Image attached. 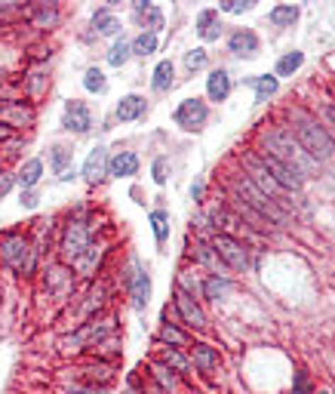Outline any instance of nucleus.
<instances>
[{
    "instance_id": "2f4dec72",
    "label": "nucleus",
    "mask_w": 335,
    "mask_h": 394,
    "mask_svg": "<svg viewBox=\"0 0 335 394\" xmlns=\"http://www.w3.org/2000/svg\"><path fill=\"white\" fill-rule=\"evenodd\" d=\"M92 28H96L99 34H117L120 31V18L111 13V9H96V16H92Z\"/></svg>"
},
{
    "instance_id": "09e8293b",
    "label": "nucleus",
    "mask_w": 335,
    "mask_h": 394,
    "mask_svg": "<svg viewBox=\"0 0 335 394\" xmlns=\"http://www.w3.org/2000/svg\"><path fill=\"white\" fill-rule=\"evenodd\" d=\"M22 206L34 210V206H37V194H34V191H22Z\"/></svg>"
},
{
    "instance_id": "f257e3e1",
    "label": "nucleus",
    "mask_w": 335,
    "mask_h": 394,
    "mask_svg": "<svg viewBox=\"0 0 335 394\" xmlns=\"http://www.w3.org/2000/svg\"><path fill=\"white\" fill-rule=\"evenodd\" d=\"M258 154H268V157H274V161H280L283 166H290L292 173H299L302 179H311V176L317 173V166H320L299 142H295L290 127H283V124L265 129L262 142H258Z\"/></svg>"
},
{
    "instance_id": "c756f323",
    "label": "nucleus",
    "mask_w": 335,
    "mask_h": 394,
    "mask_svg": "<svg viewBox=\"0 0 335 394\" xmlns=\"http://www.w3.org/2000/svg\"><path fill=\"white\" fill-rule=\"evenodd\" d=\"M302 62H304V53H299V50L280 55V62H277V68H274V78H292V74L302 68Z\"/></svg>"
},
{
    "instance_id": "72a5a7b5",
    "label": "nucleus",
    "mask_w": 335,
    "mask_h": 394,
    "mask_svg": "<svg viewBox=\"0 0 335 394\" xmlns=\"http://www.w3.org/2000/svg\"><path fill=\"white\" fill-rule=\"evenodd\" d=\"M157 43H160V34H154V31H142L133 41V53L136 55H151L157 53Z\"/></svg>"
},
{
    "instance_id": "412c9836",
    "label": "nucleus",
    "mask_w": 335,
    "mask_h": 394,
    "mask_svg": "<svg viewBox=\"0 0 335 394\" xmlns=\"http://www.w3.org/2000/svg\"><path fill=\"white\" fill-rule=\"evenodd\" d=\"M117 120L120 124H129V120H138L145 115V99L142 96H136V92H129V96H123L117 102Z\"/></svg>"
},
{
    "instance_id": "58836bf2",
    "label": "nucleus",
    "mask_w": 335,
    "mask_h": 394,
    "mask_svg": "<svg viewBox=\"0 0 335 394\" xmlns=\"http://www.w3.org/2000/svg\"><path fill=\"white\" fill-rule=\"evenodd\" d=\"M55 16H59V9H55V4H34V22L37 25H53Z\"/></svg>"
},
{
    "instance_id": "20e7f679",
    "label": "nucleus",
    "mask_w": 335,
    "mask_h": 394,
    "mask_svg": "<svg viewBox=\"0 0 335 394\" xmlns=\"http://www.w3.org/2000/svg\"><path fill=\"white\" fill-rule=\"evenodd\" d=\"M243 173L249 176V182H253L258 191H265V194L271 197V201H274L277 206H283L286 213H292V210H295L292 194L286 191V188H280V185L274 182V176L262 166V161H258V154H246V157H243Z\"/></svg>"
},
{
    "instance_id": "c85d7f7f",
    "label": "nucleus",
    "mask_w": 335,
    "mask_h": 394,
    "mask_svg": "<svg viewBox=\"0 0 335 394\" xmlns=\"http://www.w3.org/2000/svg\"><path fill=\"white\" fill-rule=\"evenodd\" d=\"M172 74H175V68H172L170 59L157 62V68H154V74H151V87H154L157 92H166V90L172 87Z\"/></svg>"
},
{
    "instance_id": "a18cd8bd",
    "label": "nucleus",
    "mask_w": 335,
    "mask_h": 394,
    "mask_svg": "<svg viewBox=\"0 0 335 394\" xmlns=\"http://www.w3.org/2000/svg\"><path fill=\"white\" fill-rule=\"evenodd\" d=\"M292 394H311V379H308V373L299 370L295 373V385H292Z\"/></svg>"
},
{
    "instance_id": "ea45409f",
    "label": "nucleus",
    "mask_w": 335,
    "mask_h": 394,
    "mask_svg": "<svg viewBox=\"0 0 335 394\" xmlns=\"http://www.w3.org/2000/svg\"><path fill=\"white\" fill-rule=\"evenodd\" d=\"M253 6H256V0H221V4H219V13L240 16V13H249Z\"/></svg>"
},
{
    "instance_id": "79ce46f5",
    "label": "nucleus",
    "mask_w": 335,
    "mask_h": 394,
    "mask_svg": "<svg viewBox=\"0 0 335 394\" xmlns=\"http://www.w3.org/2000/svg\"><path fill=\"white\" fill-rule=\"evenodd\" d=\"M62 394H108L105 385H92V382H77V385L65 388Z\"/></svg>"
},
{
    "instance_id": "bb28decb",
    "label": "nucleus",
    "mask_w": 335,
    "mask_h": 394,
    "mask_svg": "<svg viewBox=\"0 0 335 394\" xmlns=\"http://www.w3.org/2000/svg\"><path fill=\"white\" fill-rule=\"evenodd\" d=\"M249 83L256 87V102H258V105H262V102H268V99H274L277 90H280V80H277L274 74H262V78H253Z\"/></svg>"
},
{
    "instance_id": "423d86ee",
    "label": "nucleus",
    "mask_w": 335,
    "mask_h": 394,
    "mask_svg": "<svg viewBox=\"0 0 335 394\" xmlns=\"http://www.w3.org/2000/svg\"><path fill=\"white\" fill-rule=\"evenodd\" d=\"M89 247H92V225L83 222V219H71L68 225H65L62 243H59V256H62V262L74 265V262H77Z\"/></svg>"
},
{
    "instance_id": "ddd939ff",
    "label": "nucleus",
    "mask_w": 335,
    "mask_h": 394,
    "mask_svg": "<svg viewBox=\"0 0 335 394\" xmlns=\"http://www.w3.org/2000/svg\"><path fill=\"white\" fill-rule=\"evenodd\" d=\"M62 127H65V129H71V133H87V129L92 127V111H89L87 102L71 99L68 105H65Z\"/></svg>"
},
{
    "instance_id": "9b49d317",
    "label": "nucleus",
    "mask_w": 335,
    "mask_h": 394,
    "mask_svg": "<svg viewBox=\"0 0 335 394\" xmlns=\"http://www.w3.org/2000/svg\"><path fill=\"white\" fill-rule=\"evenodd\" d=\"M126 289H129L133 305L138 312H145L148 302H151V275H148L138 262H133V271H129V277H126Z\"/></svg>"
},
{
    "instance_id": "de8ad7c7",
    "label": "nucleus",
    "mask_w": 335,
    "mask_h": 394,
    "mask_svg": "<svg viewBox=\"0 0 335 394\" xmlns=\"http://www.w3.org/2000/svg\"><path fill=\"white\" fill-rule=\"evenodd\" d=\"M16 182H18V176H13V173H0V197H4L9 188H13Z\"/></svg>"
},
{
    "instance_id": "8fccbe9b",
    "label": "nucleus",
    "mask_w": 335,
    "mask_h": 394,
    "mask_svg": "<svg viewBox=\"0 0 335 394\" xmlns=\"http://www.w3.org/2000/svg\"><path fill=\"white\" fill-rule=\"evenodd\" d=\"M74 176H77V173H74V166H71V170H65V173L59 176V179H62V182H71V179H74Z\"/></svg>"
},
{
    "instance_id": "5701e85b",
    "label": "nucleus",
    "mask_w": 335,
    "mask_h": 394,
    "mask_svg": "<svg viewBox=\"0 0 335 394\" xmlns=\"http://www.w3.org/2000/svg\"><path fill=\"white\" fill-rule=\"evenodd\" d=\"M228 289H231V280L225 275H203V287H200L203 299H216V302H219Z\"/></svg>"
},
{
    "instance_id": "f704fd0d",
    "label": "nucleus",
    "mask_w": 335,
    "mask_h": 394,
    "mask_svg": "<svg viewBox=\"0 0 335 394\" xmlns=\"http://www.w3.org/2000/svg\"><path fill=\"white\" fill-rule=\"evenodd\" d=\"M99 259H101V247H89L77 262H74V268H77V275L89 277V275H92V268L99 265Z\"/></svg>"
},
{
    "instance_id": "9d476101",
    "label": "nucleus",
    "mask_w": 335,
    "mask_h": 394,
    "mask_svg": "<svg viewBox=\"0 0 335 394\" xmlns=\"http://www.w3.org/2000/svg\"><path fill=\"white\" fill-rule=\"evenodd\" d=\"M175 312H179L182 324L191 326V330H207V326H209L207 324V314H203V308H200V302L191 293L179 289V287H175Z\"/></svg>"
},
{
    "instance_id": "a878e982",
    "label": "nucleus",
    "mask_w": 335,
    "mask_h": 394,
    "mask_svg": "<svg viewBox=\"0 0 335 394\" xmlns=\"http://www.w3.org/2000/svg\"><path fill=\"white\" fill-rule=\"evenodd\" d=\"M191 256L200 262V265H207V268H212L219 275V268H225L221 265V259H219V252L212 250V243H203V240H194V250H191Z\"/></svg>"
},
{
    "instance_id": "f3484780",
    "label": "nucleus",
    "mask_w": 335,
    "mask_h": 394,
    "mask_svg": "<svg viewBox=\"0 0 335 394\" xmlns=\"http://www.w3.org/2000/svg\"><path fill=\"white\" fill-rule=\"evenodd\" d=\"M138 173V154L136 151H117L111 157L108 164V176H114V179H129V176Z\"/></svg>"
},
{
    "instance_id": "49530a36",
    "label": "nucleus",
    "mask_w": 335,
    "mask_h": 394,
    "mask_svg": "<svg viewBox=\"0 0 335 394\" xmlns=\"http://www.w3.org/2000/svg\"><path fill=\"white\" fill-rule=\"evenodd\" d=\"M323 120H326V124L335 129V99H329V102H323Z\"/></svg>"
},
{
    "instance_id": "4c0bfd02",
    "label": "nucleus",
    "mask_w": 335,
    "mask_h": 394,
    "mask_svg": "<svg viewBox=\"0 0 335 394\" xmlns=\"http://www.w3.org/2000/svg\"><path fill=\"white\" fill-rule=\"evenodd\" d=\"M83 87H87L89 92H105L108 80H105V74H101L99 68H89L87 74H83Z\"/></svg>"
},
{
    "instance_id": "7ed1b4c3",
    "label": "nucleus",
    "mask_w": 335,
    "mask_h": 394,
    "mask_svg": "<svg viewBox=\"0 0 335 394\" xmlns=\"http://www.w3.org/2000/svg\"><path fill=\"white\" fill-rule=\"evenodd\" d=\"M231 194L240 197L249 210H256L262 219H268L271 225H280V228H286L290 225V213L283 210V206H277L271 197H268L265 191H258L253 182H249V176L246 173H237L234 179H231Z\"/></svg>"
},
{
    "instance_id": "6e6552de",
    "label": "nucleus",
    "mask_w": 335,
    "mask_h": 394,
    "mask_svg": "<svg viewBox=\"0 0 335 394\" xmlns=\"http://www.w3.org/2000/svg\"><path fill=\"white\" fill-rule=\"evenodd\" d=\"M111 333H114V324H111V317H105V321H89V324H83L80 330L71 336V339H65V351L96 348V345L105 342Z\"/></svg>"
},
{
    "instance_id": "473e14b6",
    "label": "nucleus",
    "mask_w": 335,
    "mask_h": 394,
    "mask_svg": "<svg viewBox=\"0 0 335 394\" xmlns=\"http://www.w3.org/2000/svg\"><path fill=\"white\" fill-rule=\"evenodd\" d=\"M268 18H271V25H277V28H286V25H292L295 18H299V6H295V4H280V6H274L271 13H268Z\"/></svg>"
},
{
    "instance_id": "393cba45",
    "label": "nucleus",
    "mask_w": 335,
    "mask_h": 394,
    "mask_svg": "<svg viewBox=\"0 0 335 394\" xmlns=\"http://www.w3.org/2000/svg\"><path fill=\"white\" fill-rule=\"evenodd\" d=\"M157 339H160V345H170V348H191V336L182 333L179 326H172V324H163Z\"/></svg>"
},
{
    "instance_id": "4be33fe9",
    "label": "nucleus",
    "mask_w": 335,
    "mask_h": 394,
    "mask_svg": "<svg viewBox=\"0 0 335 394\" xmlns=\"http://www.w3.org/2000/svg\"><path fill=\"white\" fill-rule=\"evenodd\" d=\"M40 176H43V161H40V157L25 161L22 170H18V185H22V191H34L37 182H40Z\"/></svg>"
},
{
    "instance_id": "f8f14e48",
    "label": "nucleus",
    "mask_w": 335,
    "mask_h": 394,
    "mask_svg": "<svg viewBox=\"0 0 335 394\" xmlns=\"http://www.w3.org/2000/svg\"><path fill=\"white\" fill-rule=\"evenodd\" d=\"M256 154H258V151H256ZM258 161H262L265 170L274 176V182L280 185V188H286L290 194H299V191L304 188V179H302V176L292 173L290 166H283L280 161H274V157H268V154H258Z\"/></svg>"
},
{
    "instance_id": "aec40b11",
    "label": "nucleus",
    "mask_w": 335,
    "mask_h": 394,
    "mask_svg": "<svg viewBox=\"0 0 335 394\" xmlns=\"http://www.w3.org/2000/svg\"><path fill=\"white\" fill-rule=\"evenodd\" d=\"M207 96H209V102H225L231 96V78H228L225 68L209 71V78H207Z\"/></svg>"
},
{
    "instance_id": "dca6fc26",
    "label": "nucleus",
    "mask_w": 335,
    "mask_h": 394,
    "mask_svg": "<svg viewBox=\"0 0 335 394\" xmlns=\"http://www.w3.org/2000/svg\"><path fill=\"white\" fill-rule=\"evenodd\" d=\"M108 164H111V157L105 148H92V154L87 157V164H83V182L87 185H99V182H105L108 179Z\"/></svg>"
},
{
    "instance_id": "c9c22d12",
    "label": "nucleus",
    "mask_w": 335,
    "mask_h": 394,
    "mask_svg": "<svg viewBox=\"0 0 335 394\" xmlns=\"http://www.w3.org/2000/svg\"><path fill=\"white\" fill-rule=\"evenodd\" d=\"M129 55H133V43L120 37V41H117L114 46H111V53H108V62L114 65V68H120V65H126V59H129Z\"/></svg>"
},
{
    "instance_id": "e433bc0d",
    "label": "nucleus",
    "mask_w": 335,
    "mask_h": 394,
    "mask_svg": "<svg viewBox=\"0 0 335 394\" xmlns=\"http://www.w3.org/2000/svg\"><path fill=\"white\" fill-rule=\"evenodd\" d=\"M71 148H65V145H53V154H50V164H53V170L55 173H65V166H68L71 164Z\"/></svg>"
},
{
    "instance_id": "4468645a",
    "label": "nucleus",
    "mask_w": 335,
    "mask_h": 394,
    "mask_svg": "<svg viewBox=\"0 0 335 394\" xmlns=\"http://www.w3.org/2000/svg\"><path fill=\"white\" fill-rule=\"evenodd\" d=\"M0 124H4V129H22V127H31V124H34V108H31V105H25L22 99L6 102V105L0 108Z\"/></svg>"
},
{
    "instance_id": "c03bdc74",
    "label": "nucleus",
    "mask_w": 335,
    "mask_h": 394,
    "mask_svg": "<svg viewBox=\"0 0 335 394\" xmlns=\"http://www.w3.org/2000/svg\"><path fill=\"white\" fill-rule=\"evenodd\" d=\"M166 170H170V161H166V157H157L154 166H151V173H154V182H157V185H163V182H166Z\"/></svg>"
},
{
    "instance_id": "37998d69",
    "label": "nucleus",
    "mask_w": 335,
    "mask_h": 394,
    "mask_svg": "<svg viewBox=\"0 0 335 394\" xmlns=\"http://www.w3.org/2000/svg\"><path fill=\"white\" fill-rule=\"evenodd\" d=\"M185 65H188V71H200L203 65H207V50H191L188 55H185Z\"/></svg>"
},
{
    "instance_id": "0eeeda50",
    "label": "nucleus",
    "mask_w": 335,
    "mask_h": 394,
    "mask_svg": "<svg viewBox=\"0 0 335 394\" xmlns=\"http://www.w3.org/2000/svg\"><path fill=\"white\" fill-rule=\"evenodd\" d=\"M212 250L219 252L221 265L231 268V271H246L249 268V247L240 238L228 231H219L216 238H212Z\"/></svg>"
},
{
    "instance_id": "a211bd4d",
    "label": "nucleus",
    "mask_w": 335,
    "mask_h": 394,
    "mask_svg": "<svg viewBox=\"0 0 335 394\" xmlns=\"http://www.w3.org/2000/svg\"><path fill=\"white\" fill-rule=\"evenodd\" d=\"M191 363L197 367L200 373H216V367H219V351L212 348V345H207V342H197V345H191Z\"/></svg>"
},
{
    "instance_id": "7c9ffc66",
    "label": "nucleus",
    "mask_w": 335,
    "mask_h": 394,
    "mask_svg": "<svg viewBox=\"0 0 335 394\" xmlns=\"http://www.w3.org/2000/svg\"><path fill=\"white\" fill-rule=\"evenodd\" d=\"M136 16L142 18V22H148V31L160 34V28H163V13H160L157 6H151V4H136Z\"/></svg>"
},
{
    "instance_id": "f03ea898",
    "label": "nucleus",
    "mask_w": 335,
    "mask_h": 394,
    "mask_svg": "<svg viewBox=\"0 0 335 394\" xmlns=\"http://www.w3.org/2000/svg\"><path fill=\"white\" fill-rule=\"evenodd\" d=\"M286 127H290V133L295 136V142H299L317 164L335 157V139L329 136V129L323 127L314 115H308L304 108H292L290 111V124H286Z\"/></svg>"
},
{
    "instance_id": "39448f33",
    "label": "nucleus",
    "mask_w": 335,
    "mask_h": 394,
    "mask_svg": "<svg viewBox=\"0 0 335 394\" xmlns=\"http://www.w3.org/2000/svg\"><path fill=\"white\" fill-rule=\"evenodd\" d=\"M31 256H34V247H31V240H28L22 231H4V234H0V262H4L9 271L28 275Z\"/></svg>"
},
{
    "instance_id": "3c124183",
    "label": "nucleus",
    "mask_w": 335,
    "mask_h": 394,
    "mask_svg": "<svg viewBox=\"0 0 335 394\" xmlns=\"http://www.w3.org/2000/svg\"><path fill=\"white\" fill-rule=\"evenodd\" d=\"M320 394H329V391H320Z\"/></svg>"
},
{
    "instance_id": "6ab92c4d",
    "label": "nucleus",
    "mask_w": 335,
    "mask_h": 394,
    "mask_svg": "<svg viewBox=\"0 0 335 394\" xmlns=\"http://www.w3.org/2000/svg\"><path fill=\"white\" fill-rule=\"evenodd\" d=\"M197 34L200 41H219L221 37V18H219V9H200L197 13Z\"/></svg>"
},
{
    "instance_id": "a19ab883",
    "label": "nucleus",
    "mask_w": 335,
    "mask_h": 394,
    "mask_svg": "<svg viewBox=\"0 0 335 394\" xmlns=\"http://www.w3.org/2000/svg\"><path fill=\"white\" fill-rule=\"evenodd\" d=\"M151 373H154V379L160 382V388H175V373L170 367H163V363H151Z\"/></svg>"
},
{
    "instance_id": "2eb2a0df",
    "label": "nucleus",
    "mask_w": 335,
    "mask_h": 394,
    "mask_svg": "<svg viewBox=\"0 0 335 394\" xmlns=\"http://www.w3.org/2000/svg\"><path fill=\"white\" fill-rule=\"evenodd\" d=\"M228 50L234 55H240V59H256L258 50H262V43H258V34L253 28H240V31H234L228 37Z\"/></svg>"
},
{
    "instance_id": "b1692460",
    "label": "nucleus",
    "mask_w": 335,
    "mask_h": 394,
    "mask_svg": "<svg viewBox=\"0 0 335 394\" xmlns=\"http://www.w3.org/2000/svg\"><path fill=\"white\" fill-rule=\"evenodd\" d=\"M160 363L163 367H170L172 373H179V376H188L191 373V361L179 354V348H170V345H163L160 348Z\"/></svg>"
},
{
    "instance_id": "1a4fd4ad",
    "label": "nucleus",
    "mask_w": 335,
    "mask_h": 394,
    "mask_svg": "<svg viewBox=\"0 0 335 394\" xmlns=\"http://www.w3.org/2000/svg\"><path fill=\"white\" fill-rule=\"evenodd\" d=\"M207 117H209V108H207V102L197 99V96H191V99H185L179 102V108H175V127H182V129H200L203 124H207Z\"/></svg>"
},
{
    "instance_id": "cd10ccee",
    "label": "nucleus",
    "mask_w": 335,
    "mask_h": 394,
    "mask_svg": "<svg viewBox=\"0 0 335 394\" xmlns=\"http://www.w3.org/2000/svg\"><path fill=\"white\" fill-rule=\"evenodd\" d=\"M148 222H151V231H154L157 247H163L166 238H170V213H166V210H151Z\"/></svg>"
}]
</instances>
